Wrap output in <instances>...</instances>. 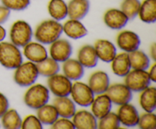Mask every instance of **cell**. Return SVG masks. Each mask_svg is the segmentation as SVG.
<instances>
[{"label":"cell","mask_w":156,"mask_h":129,"mask_svg":"<svg viewBox=\"0 0 156 129\" xmlns=\"http://www.w3.org/2000/svg\"><path fill=\"white\" fill-rule=\"evenodd\" d=\"M62 33V25L56 20H46L42 21L34 32V37L42 44H51L60 37Z\"/></svg>","instance_id":"cell-1"},{"label":"cell","mask_w":156,"mask_h":129,"mask_svg":"<svg viewBox=\"0 0 156 129\" xmlns=\"http://www.w3.org/2000/svg\"><path fill=\"white\" fill-rule=\"evenodd\" d=\"M23 62L19 47L12 42H0V65L8 69H15Z\"/></svg>","instance_id":"cell-2"},{"label":"cell","mask_w":156,"mask_h":129,"mask_svg":"<svg viewBox=\"0 0 156 129\" xmlns=\"http://www.w3.org/2000/svg\"><path fill=\"white\" fill-rule=\"evenodd\" d=\"M50 100V90L48 87L41 83L32 84L26 91L24 102L27 107L38 109L48 103Z\"/></svg>","instance_id":"cell-3"},{"label":"cell","mask_w":156,"mask_h":129,"mask_svg":"<svg viewBox=\"0 0 156 129\" xmlns=\"http://www.w3.org/2000/svg\"><path fill=\"white\" fill-rule=\"evenodd\" d=\"M39 76L36 64L28 62H22L14 73V80L19 86L26 87H30L36 82Z\"/></svg>","instance_id":"cell-4"},{"label":"cell","mask_w":156,"mask_h":129,"mask_svg":"<svg viewBox=\"0 0 156 129\" xmlns=\"http://www.w3.org/2000/svg\"><path fill=\"white\" fill-rule=\"evenodd\" d=\"M33 30L30 24L25 21L18 20L13 23L9 32L11 42L18 47H24L31 41Z\"/></svg>","instance_id":"cell-5"},{"label":"cell","mask_w":156,"mask_h":129,"mask_svg":"<svg viewBox=\"0 0 156 129\" xmlns=\"http://www.w3.org/2000/svg\"><path fill=\"white\" fill-rule=\"evenodd\" d=\"M124 77V83L133 92H142L150 86L152 82L146 70H130Z\"/></svg>","instance_id":"cell-6"},{"label":"cell","mask_w":156,"mask_h":129,"mask_svg":"<svg viewBox=\"0 0 156 129\" xmlns=\"http://www.w3.org/2000/svg\"><path fill=\"white\" fill-rule=\"evenodd\" d=\"M47 87L55 97H69L73 87V83L64 74L57 73L48 77Z\"/></svg>","instance_id":"cell-7"},{"label":"cell","mask_w":156,"mask_h":129,"mask_svg":"<svg viewBox=\"0 0 156 129\" xmlns=\"http://www.w3.org/2000/svg\"><path fill=\"white\" fill-rule=\"evenodd\" d=\"M70 95L74 103L82 107L91 106L94 98V93L88 84L78 80L73 83Z\"/></svg>","instance_id":"cell-8"},{"label":"cell","mask_w":156,"mask_h":129,"mask_svg":"<svg viewBox=\"0 0 156 129\" xmlns=\"http://www.w3.org/2000/svg\"><path fill=\"white\" fill-rule=\"evenodd\" d=\"M111 102L117 106L129 103L133 99V91L125 83H114L110 85L105 93Z\"/></svg>","instance_id":"cell-9"},{"label":"cell","mask_w":156,"mask_h":129,"mask_svg":"<svg viewBox=\"0 0 156 129\" xmlns=\"http://www.w3.org/2000/svg\"><path fill=\"white\" fill-rule=\"evenodd\" d=\"M73 54V46L70 42L65 39H58L50 44V57L58 62H64Z\"/></svg>","instance_id":"cell-10"},{"label":"cell","mask_w":156,"mask_h":129,"mask_svg":"<svg viewBox=\"0 0 156 129\" xmlns=\"http://www.w3.org/2000/svg\"><path fill=\"white\" fill-rule=\"evenodd\" d=\"M117 44L125 53H129L139 49L141 39L136 33L131 30H123L117 36Z\"/></svg>","instance_id":"cell-11"},{"label":"cell","mask_w":156,"mask_h":129,"mask_svg":"<svg viewBox=\"0 0 156 129\" xmlns=\"http://www.w3.org/2000/svg\"><path fill=\"white\" fill-rule=\"evenodd\" d=\"M117 114L120 124L125 127H133L138 124L140 115L136 108L129 103L120 106Z\"/></svg>","instance_id":"cell-12"},{"label":"cell","mask_w":156,"mask_h":129,"mask_svg":"<svg viewBox=\"0 0 156 129\" xmlns=\"http://www.w3.org/2000/svg\"><path fill=\"white\" fill-rule=\"evenodd\" d=\"M129 19L120 9L111 8L105 12L104 22L112 30H121L126 27Z\"/></svg>","instance_id":"cell-13"},{"label":"cell","mask_w":156,"mask_h":129,"mask_svg":"<svg viewBox=\"0 0 156 129\" xmlns=\"http://www.w3.org/2000/svg\"><path fill=\"white\" fill-rule=\"evenodd\" d=\"M23 54L30 62L38 63L48 57L47 49L39 42H29L23 47Z\"/></svg>","instance_id":"cell-14"},{"label":"cell","mask_w":156,"mask_h":129,"mask_svg":"<svg viewBox=\"0 0 156 129\" xmlns=\"http://www.w3.org/2000/svg\"><path fill=\"white\" fill-rule=\"evenodd\" d=\"M88 84L94 95L105 93L110 86V77L105 71H95L90 76Z\"/></svg>","instance_id":"cell-15"},{"label":"cell","mask_w":156,"mask_h":129,"mask_svg":"<svg viewBox=\"0 0 156 129\" xmlns=\"http://www.w3.org/2000/svg\"><path fill=\"white\" fill-rule=\"evenodd\" d=\"M94 48L98 59L107 63L111 62L117 55L115 45L108 39H98L94 42Z\"/></svg>","instance_id":"cell-16"},{"label":"cell","mask_w":156,"mask_h":129,"mask_svg":"<svg viewBox=\"0 0 156 129\" xmlns=\"http://www.w3.org/2000/svg\"><path fill=\"white\" fill-rule=\"evenodd\" d=\"M73 122L75 128L77 129H95L98 128L97 118L92 112L87 110L76 112L73 115Z\"/></svg>","instance_id":"cell-17"},{"label":"cell","mask_w":156,"mask_h":129,"mask_svg":"<svg viewBox=\"0 0 156 129\" xmlns=\"http://www.w3.org/2000/svg\"><path fill=\"white\" fill-rule=\"evenodd\" d=\"M112 104L111 99L106 93L98 94L91 104V112L97 119H99L111 112Z\"/></svg>","instance_id":"cell-18"},{"label":"cell","mask_w":156,"mask_h":129,"mask_svg":"<svg viewBox=\"0 0 156 129\" xmlns=\"http://www.w3.org/2000/svg\"><path fill=\"white\" fill-rule=\"evenodd\" d=\"M62 32L73 39H81L88 34V30L80 20L71 19L66 21L62 25Z\"/></svg>","instance_id":"cell-19"},{"label":"cell","mask_w":156,"mask_h":129,"mask_svg":"<svg viewBox=\"0 0 156 129\" xmlns=\"http://www.w3.org/2000/svg\"><path fill=\"white\" fill-rule=\"evenodd\" d=\"M67 7L69 18L82 20L89 12L90 2L89 0H70Z\"/></svg>","instance_id":"cell-20"},{"label":"cell","mask_w":156,"mask_h":129,"mask_svg":"<svg viewBox=\"0 0 156 129\" xmlns=\"http://www.w3.org/2000/svg\"><path fill=\"white\" fill-rule=\"evenodd\" d=\"M111 69L115 75L120 77H125L131 70L129 54L123 52L116 55L111 61Z\"/></svg>","instance_id":"cell-21"},{"label":"cell","mask_w":156,"mask_h":129,"mask_svg":"<svg viewBox=\"0 0 156 129\" xmlns=\"http://www.w3.org/2000/svg\"><path fill=\"white\" fill-rule=\"evenodd\" d=\"M78 61L84 68H92L98 65V57L94 46L85 45L81 47L78 52Z\"/></svg>","instance_id":"cell-22"},{"label":"cell","mask_w":156,"mask_h":129,"mask_svg":"<svg viewBox=\"0 0 156 129\" xmlns=\"http://www.w3.org/2000/svg\"><path fill=\"white\" fill-rule=\"evenodd\" d=\"M53 106L57 110L59 116L72 118L76 112V103L69 97H56L53 101Z\"/></svg>","instance_id":"cell-23"},{"label":"cell","mask_w":156,"mask_h":129,"mask_svg":"<svg viewBox=\"0 0 156 129\" xmlns=\"http://www.w3.org/2000/svg\"><path fill=\"white\" fill-rule=\"evenodd\" d=\"M62 63V71L66 77L76 81L82 78L85 74V69L77 59L69 58Z\"/></svg>","instance_id":"cell-24"},{"label":"cell","mask_w":156,"mask_h":129,"mask_svg":"<svg viewBox=\"0 0 156 129\" xmlns=\"http://www.w3.org/2000/svg\"><path fill=\"white\" fill-rule=\"evenodd\" d=\"M140 20L146 24L156 21V0H144L140 4L138 14Z\"/></svg>","instance_id":"cell-25"},{"label":"cell","mask_w":156,"mask_h":129,"mask_svg":"<svg viewBox=\"0 0 156 129\" xmlns=\"http://www.w3.org/2000/svg\"><path fill=\"white\" fill-rule=\"evenodd\" d=\"M140 105L146 112H152L156 109V88L148 87L141 92L140 96Z\"/></svg>","instance_id":"cell-26"},{"label":"cell","mask_w":156,"mask_h":129,"mask_svg":"<svg viewBox=\"0 0 156 129\" xmlns=\"http://www.w3.org/2000/svg\"><path fill=\"white\" fill-rule=\"evenodd\" d=\"M47 10L49 15L56 21H62L68 16V7L64 0H50Z\"/></svg>","instance_id":"cell-27"},{"label":"cell","mask_w":156,"mask_h":129,"mask_svg":"<svg viewBox=\"0 0 156 129\" xmlns=\"http://www.w3.org/2000/svg\"><path fill=\"white\" fill-rule=\"evenodd\" d=\"M128 54L132 69L147 70L150 67V59L144 52L136 49Z\"/></svg>","instance_id":"cell-28"},{"label":"cell","mask_w":156,"mask_h":129,"mask_svg":"<svg viewBox=\"0 0 156 129\" xmlns=\"http://www.w3.org/2000/svg\"><path fill=\"white\" fill-rule=\"evenodd\" d=\"M37 110V116L43 124L51 125L59 118L57 110L53 105L46 104Z\"/></svg>","instance_id":"cell-29"},{"label":"cell","mask_w":156,"mask_h":129,"mask_svg":"<svg viewBox=\"0 0 156 129\" xmlns=\"http://www.w3.org/2000/svg\"><path fill=\"white\" fill-rule=\"evenodd\" d=\"M36 66L39 75L45 77H49L50 76L57 74L60 69L59 62L52 59L51 57H47L44 60L36 63Z\"/></svg>","instance_id":"cell-30"},{"label":"cell","mask_w":156,"mask_h":129,"mask_svg":"<svg viewBox=\"0 0 156 129\" xmlns=\"http://www.w3.org/2000/svg\"><path fill=\"white\" fill-rule=\"evenodd\" d=\"M1 122L4 128L20 129L22 119L18 111L14 109H9L1 117Z\"/></svg>","instance_id":"cell-31"},{"label":"cell","mask_w":156,"mask_h":129,"mask_svg":"<svg viewBox=\"0 0 156 129\" xmlns=\"http://www.w3.org/2000/svg\"><path fill=\"white\" fill-rule=\"evenodd\" d=\"M120 127V122L117 114L110 112L105 116L99 118L98 127L100 129H116Z\"/></svg>","instance_id":"cell-32"},{"label":"cell","mask_w":156,"mask_h":129,"mask_svg":"<svg viewBox=\"0 0 156 129\" xmlns=\"http://www.w3.org/2000/svg\"><path fill=\"white\" fill-rule=\"evenodd\" d=\"M140 4V0H123L120 10L127 16L128 19L133 20L138 16Z\"/></svg>","instance_id":"cell-33"},{"label":"cell","mask_w":156,"mask_h":129,"mask_svg":"<svg viewBox=\"0 0 156 129\" xmlns=\"http://www.w3.org/2000/svg\"><path fill=\"white\" fill-rule=\"evenodd\" d=\"M137 125L141 129H155L156 115L152 112H146L140 116Z\"/></svg>","instance_id":"cell-34"},{"label":"cell","mask_w":156,"mask_h":129,"mask_svg":"<svg viewBox=\"0 0 156 129\" xmlns=\"http://www.w3.org/2000/svg\"><path fill=\"white\" fill-rule=\"evenodd\" d=\"M2 4L11 11H23L29 6L30 0H1Z\"/></svg>","instance_id":"cell-35"},{"label":"cell","mask_w":156,"mask_h":129,"mask_svg":"<svg viewBox=\"0 0 156 129\" xmlns=\"http://www.w3.org/2000/svg\"><path fill=\"white\" fill-rule=\"evenodd\" d=\"M22 129H42L43 124L41 122L37 116L34 115H27L21 122Z\"/></svg>","instance_id":"cell-36"},{"label":"cell","mask_w":156,"mask_h":129,"mask_svg":"<svg viewBox=\"0 0 156 129\" xmlns=\"http://www.w3.org/2000/svg\"><path fill=\"white\" fill-rule=\"evenodd\" d=\"M51 128L53 129H75L74 124L70 118H58L53 124H51Z\"/></svg>","instance_id":"cell-37"},{"label":"cell","mask_w":156,"mask_h":129,"mask_svg":"<svg viewBox=\"0 0 156 129\" xmlns=\"http://www.w3.org/2000/svg\"><path fill=\"white\" fill-rule=\"evenodd\" d=\"M9 109V102L7 97L3 93H0V118L5 114V112Z\"/></svg>","instance_id":"cell-38"},{"label":"cell","mask_w":156,"mask_h":129,"mask_svg":"<svg viewBox=\"0 0 156 129\" xmlns=\"http://www.w3.org/2000/svg\"><path fill=\"white\" fill-rule=\"evenodd\" d=\"M11 10H9L8 8L4 6L3 5H0V24H2L7 21L10 16Z\"/></svg>","instance_id":"cell-39"},{"label":"cell","mask_w":156,"mask_h":129,"mask_svg":"<svg viewBox=\"0 0 156 129\" xmlns=\"http://www.w3.org/2000/svg\"><path fill=\"white\" fill-rule=\"evenodd\" d=\"M149 73V77L151 79V81L152 82H155L156 81V64L152 65V66L151 67L149 71H148Z\"/></svg>","instance_id":"cell-40"},{"label":"cell","mask_w":156,"mask_h":129,"mask_svg":"<svg viewBox=\"0 0 156 129\" xmlns=\"http://www.w3.org/2000/svg\"><path fill=\"white\" fill-rule=\"evenodd\" d=\"M150 56L154 61L156 60V44L153 43L150 48Z\"/></svg>","instance_id":"cell-41"},{"label":"cell","mask_w":156,"mask_h":129,"mask_svg":"<svg viewBox=\"0 0 156 129\" xmlns=\"http://www.w3.org/2000/svg\"><path fill=\"white\" fill-rule=\"evenodd\" d=\"M6 36V30L4 27L0 24V42L3 41Z\"/></svg>","instance_id":"cell-42"}]
</instances>
